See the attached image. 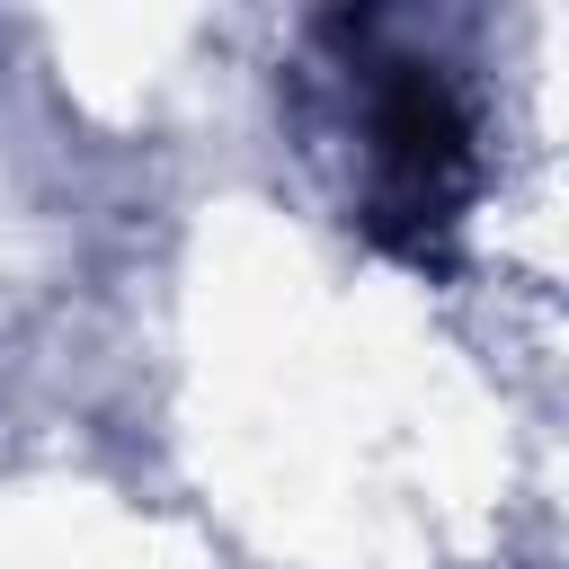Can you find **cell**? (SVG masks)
Listing matches in <instances>:
<instances>
[{
  "label": "cell",
  "instance_id": "1",
  "mask_svg": "<svg viewBox=\"0 0 569 569\" xmlns=\"http://www.w3.org/2000/svg\"><path fill=\"white\" fill-rule=\"evenodd\" d=\"M391 80L373 89L365 142H373V222L391 240H427L462 213L471 187V124L453 107V89L418 62H382Z\"/></svg>",
  "mask_w": 569,
  "mask_h": 569
}]
</instances>
